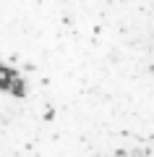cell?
I'll return each instance as SVG.
<instances>
[{
    "label": "cell",
    "instance_id": "obj_1",
    "mask_svg": "<svg viewBox=\"0 0 154 157\" xmlns=\"http://www.w3.org/2000/svg\"><path fill=\"white\" fill-rule=\"evenodd\" d=\"M154 147V0H0V149Z\"/></svg>",
    "mask_w": 154,
    "mask_h": 157
}]
</instances>
